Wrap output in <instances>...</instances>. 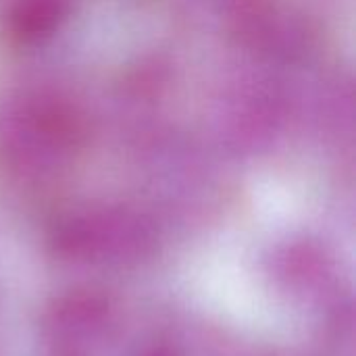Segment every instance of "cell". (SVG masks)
Returning <instances> with one entry per match:
<instances>
[{"mask_svg": "<svg viewBox=\"0 0 356 356\" xmlns=\"http://www.w3.org/2000/svg\"><path fill=\"white\" fill-rule=\"evenodd\" d=\"M54 252L77 263L129 265L154 252L152 225L129 211L104 209L65 219L52 236Z\"/></svg>", "mask_w": 356, "mask_h": 356, "instance_id": "1", "label": "cell"}, {"mask_svg": "<svg viewBox=\"0 0 356 356\" xmlns=\"http://www.w3.org/2000/svg\"><path fill=\"white\" fill-rule=\"evenodd\" d=\"M108 327V300L90 290L58 298L46 315V336L56 356H90Z\"/></svg>", "mask_w": 356, "mask_h": 356, "instance_id": "2", "label": "cell"}, {"mask_svg": "<svg viewBox=\"0 0 356 356\" xmlns=\"http://www.w3.org/2000/svg\"><path fill=\"white\" fill-rule=\"evenodd\" d=\"M67 8L69 0H17L10 13V25L21 38L38 40L58 25Z\"/></svg>", "mask_w": 356, "mask_h": 356, "instance_id": "3", "label": "cell"}, {"mask_svg": "<svg viewBox=\"0 0 356 356\" xmlns=\"http://www.w3.org/2000/svg\"><path fill=\"white\" fill-rule=\"evenodd\" d=\"M321 254L319 252H313L305 246L300 248H294L292 252H288L284 259H282V275H286L292 284L296 286H311L315 282H319V273H325V267L321 263Z\"/></svg>", "mask_w": 356, "mask_h": 356, "instance_id": "4", "label": "cell"}, {"mask_svg": "<svg viewBox=\"0 0 356 356\" xmlns=\"http://www.w3.org/2000/svg\"><path fill=\"white\" fill-rule=\"evenodd\" d=\"M142 356H173V353L167 346H152V348H148Z\"/></svg>", "mask_w": 356, "mask_h": 356, "instance_id": "5", "label": "cell"}]
</instances>
